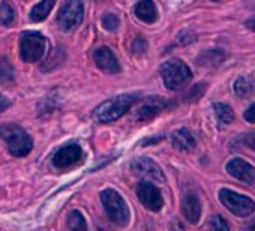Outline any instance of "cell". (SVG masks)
I'll return each mask as SVG.
<instances>
[{
	"label": "cell",
	"mask_w": 255,
	"mask_h": 231,
	"mask_svg": "<svg viewBox=\"0 0 255 231\" xmlns=\"http://www.w3.org/2000/svg\"><path fill=\"white\" fill-rule=\"evenodd\" d=\"M138 99V95H120L116 98H111L101 105H98L93 111V119L99 123H111L117 120L119 117L129 110Z\"/></svg>",
	"instance_id": "obj_1"
},
{
	"label": "cell",
	"mask_w": 255,
	"mask_h": 231,
	"mask_svg": "<svg viewBox=\"0 0 255 231\" xmlns=\"http://www.w3.org/2000/svg\"><path fill=\"white\" fill-rule=\"evenodd\" d=\"M0 138L6 141L9 153L17 158L29 155L33 147L30 135L18 125H2L0 126Z\"/></svg>",
	"instance_id": "obj_2"
},
{
	"label": "cell",
	"mask_w": 255,
	"mask_h": 231,
	"mask_svg": "<svg viewBox=\"0 0 255 231\" xmlns=\"http://www.w3.org/2000/svg\"><path fill=\"white\" fill-rule=\"evenodd\" d=\"M101 201L105 207L107 215L110 216V219L120 227H125L128 222H129V209H128V204L125 203V200L122 198V195L114 191V189H105L101 192Z\"/></svg>",
	"instance_id": "obj_3"
},
{
	"label": "cell",
	"mask_w": 255,
	"mask_h": 231,
	"mask_svg": "<svg viewBox=\"0 0 255 231\" xmlns=\"http://www.w3.org/2000/svg\"><path fill=\"white\" fill-rule=\"evenodd\" d=\"M161 77L164 80V84L170 90H177L191 81L192 72L182 60L171 59L161 66Z\"/></svg>",
	"instance_id": "obj_4"
},
{
	"label": "cell",
	"mask_w": 255,
	"mask_h": 231,
	"mask_svg": "<svg viewBox=\"0 0 255 231\" xmlns=\"http://www.w3.org/2000/svg\"><path fill=\"white\" fill-rule=\"evenodd\" d=\"M219 200L236 216L245 218V216H249L251 213H254V210H255L254 200H251L246 195L237 194L231 189H227V188L219 191Z\"/></svg>",
	"instance_id": "obj_5"
},
{
	"label": "cell",
	"mask_w": 255,
	"mask_h": 231,
	"mask_svg": "<svg viewBox=\"0 0 255 231\" xmlns=\"http://www.w3.org/2000/svg\"><path fill=\"white\" fill-rule=\"evenodd\" d=\"M84 17L83 0H66L57 15V24L62 30L71 32L78 27Z\"/></svg>",
	"instance_id": "obj_6"
},
{
	"label": "cell",
	"mask_w": 255,
	"mask_h": 231,
	"mask_svg": "<svg viewBox=\"0 0 255 231\" xmlns=\"http://www.w3.org/2000/svg\"><path fill=\"white\" fill-rule=\"evenodd\" d=\"M21 59L26 62H38L45 53V38L38 32H26L20 42Z\"/></svg>",
	"instance_id": "obj_7"
},
{
	"label": "cell",
	"mask_w": 255,
	"mask_h": 231,
	"mask_svg": "<svg viewBox=\"0 0 255 231\" xmlns=\"http://www.w3.org/2000/svg\"><path fill=\"white\" fill-rule=\"evenodd\" d=\"M174 107V102L161 96H150L144 101V104L137 110V119L141 122H149L159 116L162 111Z\"/></svg>",
	"instance_id": "obj_8"
},
{
	"label": "cell",
	"mask_w": 255,
	"mask_h": 231,
	"mask_svg": "<svg viewBox=\"0 0 255 231\" xmlns=\"http://www.w3.org/2000/svg\"><path fill=\"white\" fill-rule=\"evenodd\" d=\"M84 152L78 144H66L60 147L54 155H53V164L59 170H66L71 168L83 161Z\"/></svg>",
	"instance_id": "obj_9"
},
{
	"label": "cell",
	"mask_w": 255,
	"mask_h": 231,
	"mask_svg": "<svg viewBox=\"0 0 255 231\" xmlns=\"http://www.w3.org/2000/svg\"><path fill=\"white\" fill-rule=\"evenodd\" d=\"M137 197L141 201V204L152 212H159L164 206L161 191L153 183H149V182L138 183L137 185Z\"/></svg>",
	"instance_id": "obj_10"
},
{
	"label": "cell",
	"mask_w": 255,
	"mask_h": 231,
	"mask_svg": "<svg viewBox=\"0 0 255 231\" xmlns=\"http://www.w3.org/2000/svg\"><path fill=\"white\" fill-rule=\"evenodd\" d=\"M131 168L137 176L146 177V179H152L155 182H164V173L161 170V167L152 161L150 158H137L131 162Z\"/></svg>",
	"instance_id": "obj_11"
},
{
	"label": "cell",
	"mask_w": 255,
	"mask_h": 231,
	"mask_svg": "<svg viewBox=\"0 0 255 231\" xmlns=\"http://www.w3.org/2000/svg\"><path fill=\"white\" fill-rule=\"evenodd\" d=\"M227 171L230 176L234 179L246 183V185H254L255 183V168L248 164L246 161L240 158H234L227 164Z\"/></svg>",
	"instance_id": "obj_12"
},
{
	"label": "cell",
	"mask_w": 255,
	"mask_h": 231,
	"mask_svg": "<svg viewBox=\"0 0 255 231\" xmlns=\"http://www.w3.org/2000/svg\"><path fill=\"white\" fill-rule=\"evenodd\" d=\"M93 60H95L96 66L99 69H102L104 72H108V74H117V72H120V65L117 62V57L107 47H101V48L95 50Z\"/></svg>",
	"instance_id": "obj_13"
},
{
	"label": "cell",
	"mask_w": 255,
	"mask_h": 231,
	"mask_svg": "<svg viewBox=\"0 0 255 231\" xmlns=\"http://www.w3.org/2000/svg\"><path fill=\"white\" fill-rule=\"evenodd\" d=\"M182 213L191 222L197 224L201 218V203L195 194H186L182 200Z\"/></svg>",
	"instance_id": "obj_14"
},
{
	"label": "cell",
	"mask_w": 255,
	"mask_h": 231,
	"mask_svg": "<svg viewBox=\"0 0 255 231\" xmlns=\"http://www.w3.org/2000/svg\"><path fill=\"white\" fill-rule=\"evenodd\" d=\"M135 15L143 23L152 24L158 20V9L153 0H140L135 6Z\"/></svg>",
	"instance_id": "obj_15"
},
{
	"label": "cell",
	"mask_w": 255,
	"mask_h": 231,
	"mask_svg": "<svg viewBox=\"0 0 255 231\" xmlns=\"http://www.w3.org/2000/svg\"><path fill=\"white\" fill-rule=\"evenodd\" d=\"M171 141H173V146L177 149V150H183V152H191L194 150L195 147V138L194 135L182 128V129H177L173 135H171Z\"/></svg>",
	"instance_id": "obj_16"
},
{
	"label": "cell",
	"mask_w": 255,
	"mask_h": 231,
	"mask_svg": "<svg viewBox=\"0 0 255 231\" xmlns=\"http://www.w3.org/2000/svg\"><path fill=\"white\" fill-rule=\"evenodd\" d=\"M224 59L225 53L222 50H207L197 59V63L206 68H216L224 62Z\"/></svg>",
	"instance_id": "obj_17"
},
{
	"label": "cell",
	"mask_w": 255,
	"mask_h": 231,
	"mask_svg": "<svg viewBox=\"0 0 255 231\" xmlns=\"http://www.w3.org/2000/svg\"><path fill=\"white\" fill-rule=\"evenodd\" d=\"M234 93L242 99L252 96L255 93V80L251 78V77L237 78L236 83H234Z\"/></svg>",
	"instance_id": "obj_18"
},
{
	"label": "cell",
	"mask_w": 255,
	"mask_h": 231,
	"mask_svg": "<svg viewBox=\"0 0 255 231\" xmlns=\"http://www.w3.org/2000/svg\"><path fill=\"white\" fill-rule=\"evenodd\" d=\"M54 3H56V0H42L41 3L33 6V9L30 11V20L33 23L44 21L50 15L51 9L54 8Z\"/></svg>",
	"instance_id": "obj_19"
},
{
	"label": "cell",
	"mask_w": 255,
	"mask_h": 231,
	"mask_svg": "<svg viewBox=\"0 0 255 231\" xmlns=\"http://www.w3.org/2000/svg\"><path fill=\"white\" fill-rule=\"evenodd\" d=\"M213 113L218 123L221 125H230L234 120V113L227 104H215L213 105Z\"/></svg>",
	"instance_id": "obj_20"
},
{
	"label": "cell",
	"mask_w": 255,
	"mask_h": 231,
	"mask_svg": "<svg viewBox=\"0 0 255 231\" xmlns=\"http://www.w3.org/2000/svg\"><path fill=\"white\" fill-rule=\"evenodd\" d=\"M15 21V11L8 0L0 2V24L2 26H11Z\"/></svg>",
	"instance_id": "obj_21"
},
{
	"label": "cell",
	"mask_w": 255,
	"mask_h": 231,
	"mask_svg": "<svg viewBox=\"0 0 255 231\" xmlns=\"http://www.w3.org/2000/svg\"><path fill=\"white\" fill-rule=\"evenodd\" d=\"M68 228H71V230H81V231L87 230L86 219H84V216L78 210H74V212L69 213V216H68Z\"/></svg>",
	"instance_id": "obj_22"
},
{
	"label": "cell",
	"mask_w": 255,
	"mask_h": 231,
	"mask_svg": "<svg viewBox=\"0 0 255 231\" xmlns=\"http://www.w3.org/2000/svg\"><path fill=\"white\" fill-rule=\"evenodd\" d=\"M14 80V69L6 57L0 60V83H11Z\"/></svg>",
	"instance_id": "obj_23"
},
{
	"label": "cell",
	"mask_w": 255,
	"mask_h": 231,
	"mask_svg": "<svg viewBox=\"0 0 255 231\" xmlns=\"http://www.w3.org/2000/svg\"><path fill=\"white\" fill-rule=\"evenodd\" d=\"M102 26L107 30H110V32L116 30L119 27V18H117V15H114V14H105L104 18H102Z\"/></svg>",
	"instance_id": "obj_24"
},
{
	"label": "cell",
	"mask_w": 255,
	"mask_h": 231,
	"mask_svg": "<svg viewBox=\"0 0 255 231\" xmlns=\"http://www.w3.org/2000/svg\"><path fill=\"white\" fill-rule=\"evenodd\" d=\"M210 227H212L213 230H230L228 224H227V222L224 221V218L219 216V215H216V216H213V218L210 219Z\"/></svg>",
	"instance_id": "obj_25"
},
{
	"label": "cell",
	"mask_w": 255,
	"mask_h": 231,
	"mask_svg": "<svg viewBox=\"0 0 255 231\" xmlns=\"http://www.w3.org/2000/svg\"><path fill=\"white\" fill-rule=\"evenodd\" d=\"M146 50H147V41H146V39L138 38V39L134 41V44H132V53H135V54H143Z\"/></svg>",
	"instance_id": "obj_26"
},
{
	"label": "cell",
	"mask_w": 255,
	"mask_h": 231,
	"mask_svg": "<svg viewBox=\"0 0 255 231\" xmlns=\"http://www.w3.org/2000/svg\"><path fill=\"white\" fill-rule=\"evenodd\" d=\"M203 92H204V84H197V86H194V87L191 89V92H189L185 98L189 99V101H197V99L203 95Z\"/></svg>",
	"instance_id": "obj_27"
},
{
	"label": "cell",
	"mask_w": 255,
	"mask_h": 231,
	"mask_svg": "<svg viewBox=\"0 0 255 231\" xmlns=\"http://www.w3.org/2000/svg\"><path fill=\"white\" fill-rule=\"evenodd\" d=\"M242 141L246 147H249L251 150L255 152V132H249V134H245L242 137Z\"/></svg>",
	"instance_id": "obj_28"
},
{
	"label": "cell",
	"mask_w": 255,
	"mask_h": 231,
	"mask_svg": "<svg viewBox=\"0 0 255 231\" xmlns=\"http://www.w3.org/2000/svg\"><path fill=\"white\" fill-rule=\"evenodd\" d=\"M243 117H245V120L246 122H249V123H255V102L245 111V114H243Z\"/></svg>",
	"instance_id": "obj_29"
},
{
	"label": "cell",
	"mask_w": 255,
	"mask_h": 231,
	"mask_svg": "<svg viewBox=\"0 0 255 231\" xmlns=\"http://www.w3.org/2000/svg\"><path fill=\"white\" fill-rule=\"evenodd\" d=\"M9 107H11V101H9L6 96L0 95V113L5 111V110H6V108H9Z\"/></svg>",
	"instance_id": "obj_30"
},
{
	"label": "cell",
	"mask_w": 255,
	"mask_h": 231,
	"mask_svg": "<svg viewBox=\"0 0 255 231\" xmlns=\"http://www.w3.org/2000/svg\"><path fill=\"white\" fill-rule=\"evenodd\" d=\"M246 26H248L251 30H254V32H255V17H254V18H251L249 21H246Z\"/></svg>",
	"instance_id": "obj_31"
},
{
	"label": "cell",
	"mask_w": 255,
	"mask_h": 231,
	"mask_svg": "<svg viewBox=\"0 0 255 231\" xmlns=\"http://www.w3.org/2000/svg\"><path fill=\"white\" fill-rule=\"evenodd\" d=\"M246 228H248V230H255V219H254L251 224H248V225H246Z\"/></svg>",
	"instance_id": "obj_32"
},
{
	"label": "cell",
	"mask_w": 255,
	"mask_h": 231,
	"mask_svg": "<svg viewBox=\"0 0 255 231\" xmlns=\"http://www.w3.org/2000/svg\"><path fill=\"white\" fill-rule=\"evenodd\" d=\"M98 2H101V0H98Z\"/></svg>",
	"instance_id": "obj_33"
}]
</instances>
